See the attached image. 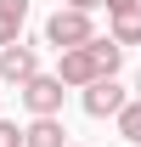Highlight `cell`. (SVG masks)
<instances>
[{
  "label": "cell",
  "instance_id": "1",
  "mask_svg": "<svg viewBox=\"0 0 141 147\" xmlns=\"http://www.w3.org/2000/svg\"><path fill=\"white\" fill-rule=\"evenodd\" d=\"M85 40H96L90 11H68V6H56V11H51V23H45V45L73 51V45H85Z\"/></svg>",
  "mask_w": 141,
  "mask_h": 147
},
{
  "label": "cell",
  "instance_id": "2",
  "mask_svg": "<svg viewBox=\"0 0 141 147\" xmlns=\"http://www.w3.org/2000/svg\"><path fill=\"white\" fill-rule=\"evenodd\" d=\"M62 79L56 74H34V79H23L17 85V96H23V108L34 113V119H45V113H62Z\"/></svg>",
  "mask_w": 141,
  "mask_h": 147
},
{
  "label": "cell",
  "instance_id": "3",
  "mask_svg": "<svg viewBox=\"0 0 141 147\" xmlns=\"http://www.w3.org/2000/svg\"><path fill=\"white\" fill-rule=\"evenodd\" d=\"M56 79H62L68 91H85L90 79H107V74H102V62H96V51H90V40H85V45H73V51H62Z\"/></svg>",
  "mask_w": 141,
  "mask_h": 147
},
{
  "label": "cell",
  "instance_id": "4",
  "mask_svg": "<svg viewBox=\"0 0 141 147\" xmlns=\"http://www.w3.org/2000/svg\"><path fill=\"white\" fill-rule=\"evenodd\" d=\"M79 102H85V113H90V119H113V113H119L124 102H130V96H124V85H119V74H107V79H90Z\"/></svg>",
  "mask_w": 141,
  "mask_h": 147
},
{
  "label": "cell",
  "instance_id": "5",
  "mask_svg": "<svg viewBox=\"0 0 141 147\" xmlns=\"http://www.w3.org/2000/svg\"><path fill=\"white\" fill-rule=\"evenodd\" d=\"M34 74H40V51L34 45H23V40L0 45V79H6V85H23V79H34Z\"/></svg>",
  "mask_w": 141,
  "mask_h": 147
},
{
  "label": "cell",
  "instance_id": "6",
  "mask_svg": "<svg viewBox=\"0 0 141 147\" xmlns=\"http://www.w3.org/2000/svg\"><path fill=\"white\" fill-rule=\"evenodd\" d=\"M23 147H68V130H62V113H45V119H28V130H23Z\"/></svg>",
  "mask_w": 141,
  "mask_h": 147
},
{
  "label": "cell",
  "instance_id": "7",
  "mask_svg": "<svg viewBox=\"0 0 141 147\" xmlns=\"http://www.w3.org/2000/svg\"><path fill=\"white\" fill-rule=\"evenodd\" d=\"M28 23V0H0V45H11Z\"/></svg>",
  "mask_w": 141,
  "mask_h": 147
},
{
  "label": "cell",
  "instance_id": "8",
  "mask_svg": "<svg viewBox=\"0 0 141 147\" xmlns=\"http://www.w3.org/2000/svg\"><path fill=\"white\" fill-rule=\"evenodd\" d=\"M113 45H141V6H130V11H113Z\"/></svg>",
  "mask_w": 141,
  "mask_h": 147
},
{
  "label": "cell",
  "instance_id": "9",
  "mask_svg": "<svg viewBox=\"0 0 141 147\" xmlns=\"http://www.w3.org/2000/svg\"><path fill=\"white\" fill-rule=\"evenodd\" d=\"M113 125H119V136H124L130 147L141 142V96H136V102H124V108L113 113Z\"/></svg>",
  "mask_w": 141,
  "mask_h": 147
},
{
  "label": "cell",
  "instance_id": "10",
  "mask_svg": "<svg viewBox=\"0 0 141 147\" xmlns=\"http://www.w3.org/2000/svg\"><path fill=\"white\" fill-rule=\"evenodd\" d=\"M0 147H23V130L11 125V119H0Z\"/></svg>",
  "mask_w": 141,
  "mask_h": 147
},
{
  "label": "cell",
  "instance_id": "11",
  "mask_svg": "<svg viewBox=\"0 0 141 147\" xmlns=\"http://www.w3.org/2000/svg\"><path fill=\"white\" fill-rule=\"evenodd\" d=\"M62 6H68V11H96L102 0H62Z\"/></svg>",
  "mask_w": 141,
  "mask_h": 147
},
{
  "label": "cell",
  "instance_id": "12",
  "mask_svg": "<svg viewBox=\"0 0 141 147\" xmlns=\"http://www.w3.org/2000/svg\"><path fill=\"white\" fill-rule=\"evenodd\" d=\"M107 6V17H113V11H130V6H141V0H102Z\"/></svg>",
  "mask_w": 141,
  "mask_h": 147
},
{
  "label": "cell",
  "instance_id": "13",
  "mask_svg": "<svg viewBox=\"0 0 141 147\" xmlns=\"http://www.w3.org/2000/svg\"><path fill=\"white\" fill-rule=\"evenodd\" d=\"M136 96H141V74H136Z\"/></svg>",
  "mask_w": 141,
  "mask_h": 147
},
{
  "label": "cell",
  "instance_id": "14",
  "mask_svg": "<svg viewBox=\"0 0 141 147\" xmlns=\"http://www.w3.org/2000/svg\"><path fill=\"white\" fill-rule=\"evenodd\" d=\"M136 147H141V142H136Z\"/></svg>",
  "mask_w": 141,
  "mask_h": 147
},
{
  "label": "cell",
  "instance_id": "15",
  "mask_svg": "<svg viewBox=\"0 0 141 147\" xmlns=\"http://www.w3.org/2000/svg\"><path fill=\"white\" fill-rule=\"evenodd\" d=\"M68 147H73V142H68Z\"/></svg>",
  "mask_w": 141,
  "mask_h": 147
}]
</instances>
